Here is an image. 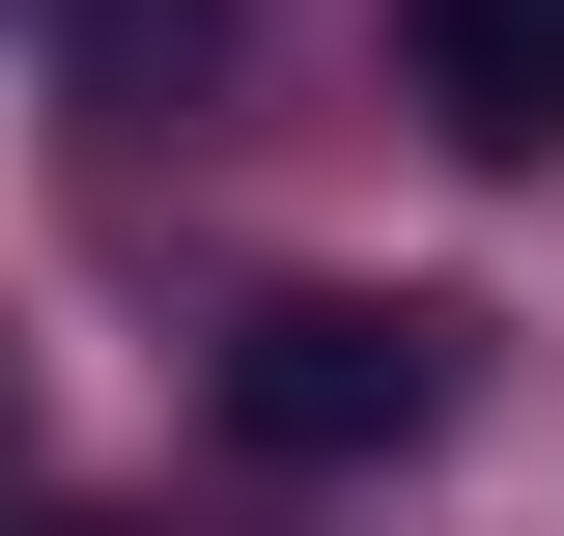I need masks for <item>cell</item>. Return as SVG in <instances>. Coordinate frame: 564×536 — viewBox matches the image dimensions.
<instances>
[{
    "label": "cell",
    "instance_id": "obj_1",
    "mask_svg": "<svg viewBox=\"0 0 564 536\" xmlns=\"http://www.w3.org/2000/svg\"><path fill=\"white\" fill-rule=\"evenodd\" d=\"M198 396H226V452H254V480H395L423 424L480 396V311H452V282H254Z\"/></svg>",
    "mask_w": 564,
    "mask_h": 536
},
{
    "label": "cell",
    "instance_id": "obj_2",
    "mask_svg": "<svg viewBox=\"0 0 564 536\" xmlns=\"http://www.w3.org/2000/svg\"><path fill=\"white\" fill-rule=\"evenodd\" d=\"M395 85L480 170H564V0H395Z\"/></svg>",
    "mask_w": 564,
    "mask_h": 536
},
{
    "label": "cell",
    "instance_id": "obj_3",
    "mask_svg": "<svg viewBox=\"0 0 564 536\" xmlns=\"http://www.w3.org/2000/svg\"><path fill=\"white\" fill-rule=\"evenodd\" d=\"M57 536H113V508H57Z\"/></svg>",
    "mask_w": 564,
    "mask_h": 536
}]
</instances>
